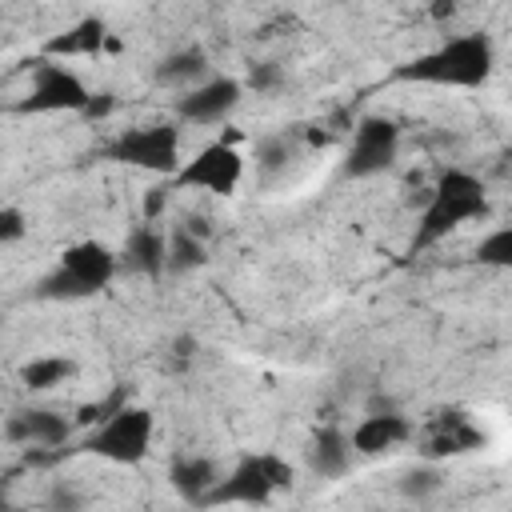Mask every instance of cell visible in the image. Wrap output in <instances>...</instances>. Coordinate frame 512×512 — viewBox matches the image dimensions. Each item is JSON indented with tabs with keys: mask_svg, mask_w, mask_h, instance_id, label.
Wrapping results in <instances>:
<instances>
[{
	"mask_svg": "<svg viewBox=\"0 0 512 512\" xmlns=\"http://www.w3.org/2000/svg\"><path fill=\"white\" fill-rule=\"evenodd\" d=\"M496 68V48L484 32L472 36H452L428 52H420L416 60L400 64L392 76L408 80V84H436V88H480L488 84Z\"/></svg>",
	"mask_w": 512,
	"mask_h": 512,
	"instance_id": "obj_1",
	"label": "cell"
},
{
	"mask_svg": "<svg viewBox=\"0 0 512 512\" xmlns=\"http://www.w3.org/2000/svg\"><path fill=\"white\" fill-rule=\"evenodd\" d=\"M480 216H488V188H484V180L472 176V172H464V168H448V172L432 184V192H428V200H424V208H420L416 236H412V252L436 248V244L448 240L456 228H464V224H472V220H480Z\"/></svg>",
	"mask_w": 512,
	"mask_h": 512,
	"instance_id": "obj_2",
	"label": "cell"
},
{
	"mask_svg": "<svg viewBox=\"0 0 512 512\" xmlns=\"http://www.w3.org/2000/svg\"><path fill=\"white\" fill-rule=\"evenodd\" d=\"M112 276H116L112 248H104L100 240H80V244L64 248L56 272H48L40 280L36 296H44V300H80V296H92V292L108 288Z\"/></svg>",
	"mask_w": 512,
	"mask_h": 512,
	"instance_id": "obj_3",
	"label": "cell"
},
{
	"mask_svg": "<svg viewBox=\"0 0 512 512\" xmlns=\"http://www.w3.org/2000/svg\"><path fill=\"white\" fill-rule=\"evenodd\" d=\"M88 456L112 460V464H140L152 448V412L140 404H124L120 412H112L108 420H100L84 444Z\"/></svg>",
	"mask_w": 512,
	"mask_h": 512,
	"instance_id": "obj_4",
	"label": "cell"
},
{
	"mask_svg": "<svg viewBox=\"0 0 512 512\" xmlns=\"http://www.w3.org/2000/svg\"><path fill=\"white\" fill-rule=\"evenodd\" d=\"M288 484H292V464H284L272 452H260L236 460V468L220 476V484L208 492L204 504H268L272 492Z\"/></svg>",
	"mask_w": 512,
	"mask_h": 512,
	"instance_id": "obj_5",
	"label": "cell"
},
{
	"mask_svg": "<svg viewBox=\"0 0 512 512\" xmlns=\"http://www.w3.org/2000/svg\"><path fill=\"white\" fill-rule=\"evenodd\" d=\"M108 160H120V164L144 168V172H160V176H176L184 164L180 160V128L176 124L132 128L108 144Z\"/></svg>",
	"mask_w": 512,
	"mask_h": 512,
	"instance_id": "obj_6",
	"label": "cell"
},
{
	"mask_svg": "<svg viewBox=\"0 0 512 512\" xmlns=\"http://www.w3.org/2000/svg\"><path fill=\"white\" fill-rule=\"evenodd\" d=\"M240 176H244L240 148L232 140H212L192 160L180 164L176 184L180 188H200V192H212V196H232L240 188Z\"/></svg>",
	"mask_w": 512,
	"mask_h": 512,
	"instance_id": "obj_7",
	"label": "cell"
},
{
	"mask_svg": "<svg viewBox=\"0 0 512 512\" xmlns=\"http://www.w3.org/2000/svg\"><path fill=\"white\" fill-rule=\"evenodd\" d=\"M400 152V128L384 116H364L356 124V136L348 144V156H344V176L348 180H368V176H380L392 168Z\"/></svg>",
	"mask_w": 512,
	"mask_h": 512,
	"instance_id": "obj_8",
	"label": "cell"
},
{
	"mask_svg": "<svg viewBox=\"0 0 512 512\" xmlns=\"http://www.w3.org/2000/svg\"><path fill=\"white\" fill-rule=\"evenodd\" d=\"M92 100V92L84 88V80L76 72H68L64 64H40L32 72L28 96L16 104V112H84Z\"/></svg>",
	"mask_w": 512,
	"mask_h": 512,
	"instance_id": "obj_9",
	"label": "cell"
},
{
	"mask_svg": "<svg viewBox=\"0 0 512 512\" xmlns=\"http://www.w3.org/2000/svg\"><path fill=\"white\" fill-rule=\"evenodd\" d=\"M240 100H244V84H240V80H232V76H212V80L192 84V88L180 96L176 112H180V120H192V124H216V120H224Z\"/></svg>",
	"mask_w": 512,
	"mask_h": 512,
	"instance_id": "obj_10",
	"label": "cell"
},
{
	"mask_svg": "<svg viewBox=\"0 0 512 512\" xmlns=\"http://www.w3.org/2000/svg\"><path fill=\"white\" fill-rule=\"evenodd\" d=\"M420 444H424V456L428 460H440V456H460V452L480 448L484 436H480V428H472V420L464 412H440L424 428Z\"/></svg>",
	"mask_w": 512,
	"mask_h": 512,
	"instance_id": "obj_11",
	"label": "cell"
},
{
	"mask_svg": "<svg viewBox=\"0 0 512 512\" xmlns=\"http://www.w3.org/2000/svg\"><path fill=\"white\" fill-rule=\"evenodd\" d=\"M408 436H412V424L396 408H384V412H368L352 428V448H356V456H384L396 444H404Z\"/></svg>",
	"mask_w": 512,
	"mask_h": 512,
	"instance_id": "obj_12",
	"label": "cell"
},
{
	"mask_svg": "<svg viewBox=\"0 0 512 512\" xmlns=\"http://www.w3.org/2000/svg\"><path fill=\"white\" fill-rule=\"evenodd\" d=\"M72 436V424L52 412V408H28V412H16L8 420V440L12 444H32V448H60L64 440Z\"/></svg>",
	"mask_w": 512,
	"mask_h": 512,
	"instance_id": "obj_13",
	"label": "cell"
},
{
	"mask_svg": "<svg viewBox=\"0 0 512 512\" xmlns=\"http://www.w3.org/2000/svg\"><path fill=\"white\" fill-rule=\"evenodd\" d=\"M120 260H124V268L136 272V276H160V272H168V236L148 220V224H140V228L128 236Z\"/></svg>",
	"mask_w": 512,
	"mask_h": 512,
	"instance_id": "obj_14",
	"label": "cell"
},
{
	"mask_svg": "<svg viewBox=\"0 0 512 512\" xmlns=\"http://www.w3.org/2000/svg\"><path fill=\"white\" fill-rule=\"evenodd\" d=\"M352 456H356L352 432H344V428H320V432L312 436V444H308V464H312V472H316L320 480L344 476L348 464H352Z\"/></svg>",
	"mask_w": 512,
	"mask_h": 512,
	"instance_id": "obj_15",
	"label": "cell"
},
{
	"mask_svg": "<svg viewBox=\"0 0 512 512\" xmlns=\"http://www.w3.org/2000/svg\"><path fill=\"white\" fill-rule=\"evenodd\" d=\"M168 480H172V488H176L188 504H204L208 492L220 484V468H216V460H208V456H180V460H172Z\"/></svg>",
	"mask_w": 512,
	"mask_h": 512,
	"instance_id": "obj_16",
	"label": "cell"
},
{
	"mask_svg": "<svg viewBox=\"0 0 512 512\" xmlns=\"http://www.w3.org/2000/svg\"><path fill=\"white\" fill-rule=\"evenodd\" d=\"M108 28L100 16H88L80 24H72L68 32L52 36L44 44V56H96V52H108Z\"/></svg>",
	"mask_w": 512,
	"mask_h": 512,
	"instance_id": "obj_17",
	"label": "cell"
},
{
	"mask_svg": "<svg viewBox=\"0 0 512 512\" xmlns=\"http://www.w3.org/2000/svg\"><path fill=\"white\" fill-rule=\"evenodd\" d=\"M204 72H208V56H204V48H180V52H172V56H164L160 64H156V80L160 84H200L204 80Z\"/></svg>",
	"mask_w": 512,
	"mask_h": 512,
	"instance_id": "obj_18",
	"label": "cell"
},
{
	"mask_svg": "<svg viewBox=\"0 0 512 512\" xmlns=\"http://www.w3.org/2000/svg\"><path fill=\"white\" fill-rule=\"evenodd\" d=\"M72 372H76V364H72L68 356H36V360H28V364L20 368V380H24V388H32V392H48V388L64 384Z\"/></svg>",
	"mask_w": 512,
	"mask_h": 512,
	"instance_id": "obj_19",
	"label": "cell"
},
{
	"mask_svg": "<svg viewBox=\"0 0 512 512\" xmlns=\"http://www.w3.org/2000/svg\"><path fill=\"white\" fill-rule=\"evenodd\" d=\"M208 260V248L200 236H192V228H180L168 236V272H188L200 268Z\"/></svg>",
	"mask_w": 512,
	"mask_h": 512,
	"instance_id": "obj_20",
	"label": "cell"
},
{
	"mask_svg": "<svg viewBox=\"0 0 512 512\" xmlns=\"http://www.w3.org/2000/svg\"><path fill=\"white\" fill-rule=\"evenodd\" d=\"M472 256L484 268H512V228H492L488 236H480Z\"/></svg>",
	"mask_w": 512,
	"mask_h": 512,
	"instance_id": "obj_21",
	"label": "cell"
},
{
	"mask_svg": "<svg viewBox=\"0 0 512 512\" xmlns=\"http://www.w3.org/2000/svg\"><path fill=\"white\" fill-rule=\"evenodd\" d=\"M440 484H444V480H440V472H436V468H428V464H424V468H412V472H404V476H400V492H404L408 500H416V504H424L428 496H436V492H440Z\"/></svg>",
	"mask_w": 512,
	"mask_h": 512,
	"instance_id": "obj_22",
	"label": "cell"
},
{
	"mask_svg": "<svg viewBox=\"0 0 512 512\" xmlns=\"http://www.w3.org/2000/svg\"><path fill=\"white\" fill-rule=\"evenodd\" d=\"M128 404V396H124V388H116L112 396H104V400H96V404H84L80 408V416H76V424H84V428H92V424H100V420H108L112 412H120Z\"/></svg>",
	"mask_w": 512,
	"mask_h": 512,
	"instance_id": "obj_23",
	"label": "cell"
},
{
	"mask_svg": "<svg viewBox=\"0 0 512 512\" xmlns=\"http://www.w3.org/2000/svg\"><path fill=\"white\" fill-rule=\"evenodd\" d=\"M284 84V68L280 64H256L252 72H248V88H256V92H276Z\"/></svg>",
	"mask_w": 512,
	"mask_h": 512,
	"instance_id": "obj_24",
	"label": "cell"
},
{
	"mask_svg": "<svg viewBox=\"0 0 512 512\" xmlns=\"http://www.w3.org/2000/svg\"><path fill=\"white\" fill-rule=\"evenodd\" d=\"M24 212L16 208V204H4L0 208V244H16L20 236H24Z\"/></svg>",
	"mask_w": 512,
	"mask_h": 512,
	"instance_id": "obj_25",
	"label": "cell"
},
{
	"mask_svg": "<svg viewBox=\"0 0 512 512\" xmlns=\"http://www.w3.org/2000/svg\"><path fill=\"white\" fill-rule=\"evenodd\" d=\"M256 156H260V164L272 172V168H284V164H288L292 148H288V140H264V144L256 148Z\"/></svg>",
	"mask_w": 512,
	"mask_h": 512,
	"instance_id": "obj_26",
	"label": "cell"
},
{
	"mask_svg": "<svg viewBox=\"0 0 512 512\" xmlns=\"http://www.w3.org/2000/svg\"><path fill=\"white\" fill-rule=\"evenodd\" d=\"M164 200H168V196H164V188H148V196H144V216H148V220H156V216L164 212Z\"/></svg>",
	"mask_w": 512,
	"mask_h": 512,
	"instance_id": "obj_27",
	"label": "cell"
},
{
	"mask_svg": "<svg viewBox=\"0 0 512 512\" xmlns=\"http://www.w3.org/2000/svg\"><path fill=\"white\" fill-rule=\"evenodd\" d=\"M504 156H508V160H512V144H508V152H504Z\"/></svg>",
	"mask_w": 512,
	"mask_h": 512,
	"instance_id": "obj_28",
	"label": "cell"
}]
</instances>
